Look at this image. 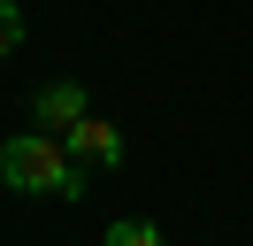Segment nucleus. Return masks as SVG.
I'll return each instance as SVG.
<instances>
[{"label": "nucleus", "mask_w": 253, "mask_h": 246, "mask_svg": "<svg viewBox=\"0 0 253 246\" xmlns=\"http://www.w3.org/2000/svg\"><path fill=\"white\" fill-rule=\"evenodd\" d=\"M0 184L8 192H39V200H77L84 162H69L62 131H16V138H0Z\"/></svg>", "instance_id": "obj_1"}, {"label": "nucleus", "mask_w": 253, "mask_h": 246, "mask_svg": "<svg viewBox=\"0 0 253 246\" xmlns=\"http://www.w3.org/2000/svg\"><path fill=\"white\" fill-rule=\"evenodd\" d=\"M62 146H69V162H84V169H115V162H123V131H115L108 116L69 123V131H62Z\"/></svg>", "instance_id": "obj_2"}, {"label": "nucleus", "mask_w": 253, "mask_h": 246, "mask_svg": "<svg viewBox=\"0 0 253 246\" xmlns=\"http://www.w3.org/2000/svg\"><path fill=\"white\" fill-rule=\"evenodd\" d=\"M31 116H39V131H69V123H84L92 108H84V85H39V100H31Z\"/></svg>", "instance_id": "obj_3"}, {"label": "nucleus", "mask_w": 253, "mask_h": 246, "mask_svg": "<svg viewBox=\"0 0 253 246\" xmlns=\"http://www.w3.org/2000/svg\"><path fill=\"white\" fill-rule=\"evenodd\" d=\"M100 246H169V239H161V223H146V215H123V223H108Z\"/></svg>", "instance_id": "obj_4"}, {"label": "nucleus", "mask_w": 253, "mask_h": 246, "mask_svg": "<svg viewBox=\"0 0 253 246\" xmlns=\"http://www.w3.org/2000/svg\"><path fill=\"white\" fill-rule=\"evenodd\" d=\"M16 46H23V8H16V0H0V62L16 54Z\"/></svg>", "instance_id": "obj_5"}]
</instances>
